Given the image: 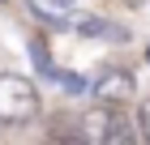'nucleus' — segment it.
<instances>
[{"label": "nucleus", "instance_id": "1", "mask_svg": "<svg viewBox=\"0 0 150 145\" xmlns=\"http://www.w3.org/2000/svg\"><path fill=\"white\" fill-rule=\"evenodd\" d=\"M39 115V90L26 77L0 73V124H30Z\"/></svg>", "mask_w": 150, "mask_h": 145}, {"label": "nucleus", "instance_id": "2", "mask_svg": "<svg viewBox=\"0 0 150 145\" xmlns=\"http://www.w3.org/2000/svg\"><path fill=\"white\" fill-rule=\"evenodd\" d=\"M90 90H94V98L103 102V107H116V102H125L129 94H133V77H129L125 68H107Z\"/></svg>", "mask_w": 150, "mask_h": 145}, {"label": "nucleus", "instance_id": "3", "mask_svg": "<svg viewBox=\"0 0 150 145\" xmlns=\"http://www.w3.org/2000/svg\"><path fill=\"white\" fill-rule=\"evenodd\" d=\"M47 145H90V141H86V128L77 115H60L47 132Z\"/></svg>", "mask_w": 150, "mask_h": 145}, {"label": "nucleus", "instance_id": "4", "mask_svg": "<svg viewBox=\"0 0 150 145\" xmlns=\"http://www.w3.org/2000/svg\"><path fill=\"white\" fill-rule=\"evenodd\" d=\"M99 145H137V128H133V120L112 115V120L103 124V132H99Z\"/></svg>", "mask_w": 150, "mask_h": 145}, {"label": "nucleus", "instance_id": "5", "mask_svg": "<svg viewBox=\"0 0 150 145\" xmlns=\"http://www.w3.org/2000/svg\"><path fill=\"white\" fill-rule=\"evenodd\" d=\"M77 30H81V34H94V39H125V30L112 26V22H103V17H81Z\"/></svg>", "mask_w": 150, "mask_h": 145}, {"label": "nucleus", "instance_id": "6", "mask_svg": "<svg viewBox=\"0 0 150 145\" xmlns=\"http://www.w3.org/2000/svg\"><path fill=\"white\" fill-rule=\"evenodd\" d=\"M52 77L64 81V90H73V94H81V90H90V81H81L77 73H60V68H52Z\"/></svg>", "mask_w": 150, "mask_h": 145}, {"label": "nucleus", "instance_id": "7", "mask_svg": "<svg viewBox=\"0 0 150 145\" xmlns=\"http://www.w3.org/2000/svg\"><path fill=\"white\" fill-rule=\"evenodd\" d=\"M30 51H35V64L43 68V73H52V60H47V43H43V39H35V43H30Z\"/></svg>", "mask_w": 150, "mask_h": 145}, {"label": "nucleus", "instance_id": "8", "mask_svg": "<svg viewBox=\"0 0 150 145\" xmlns=\"http://www.w3.org/2000/svg\"><path fill=\"white\" fill-rule=\"evenodd\" d=\"M137 128L146 132V141H150V98L142 102V111H137Z\"/></svg>", "mask_w": 150, "mask_h": 145}, {"label": "nucleus", "instance_id": "9", "mask_svg": "<svg viewBox=\"0 0 150 145\" xmlns=\"http://www.w3.org/2000/svg\"><path fill=\"white\" fill-rule=\"evenodd\" d=\"M129 4H142V0H129Z\"/></svg>", "mask_w": 150, "mask_h": 145}]
</instances>
